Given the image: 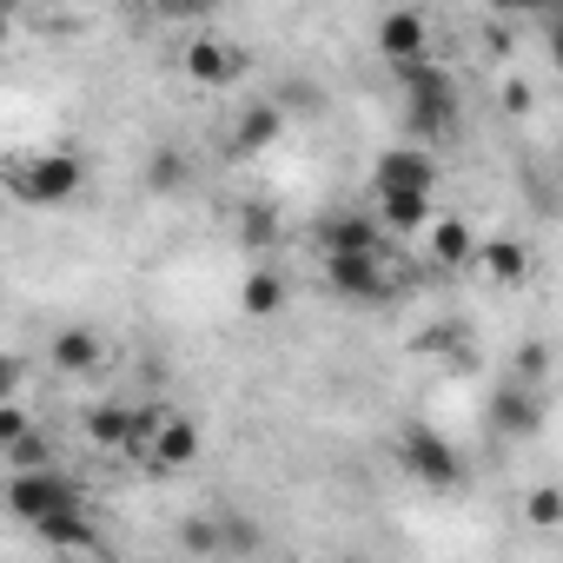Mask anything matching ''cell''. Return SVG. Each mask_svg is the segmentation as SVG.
<instances>
[{
  "instance_id": "obj_1",
  "label": "cell",
  "mask_w": 563,
  "mask_h": 563,
  "mask_svg": "<svg viewBox=\"0 0 563 563\" xmlns=\"http://www.w3.org/2000/svg\"><path fill=\"white\" fill-rule=\"evenodd\" d=\"M398 87H405V126H411V140H444L451 120H457V80L438 60H411V67H398Z\"/></svg>"
},
{
  "instance_id": "obj_2",
  "label": "cell",
  "mask_w": 563,
  "mask_h": 563,
  "mask_svg": "<svg viewBox=\"0 0 563 563\" xmlns=\"http://www.w3.org/2000/svg\"><path fill=\"white\" fill-rule=\"evenodd\" d=\"M8 510L21 517V523H47V517H67V510H87L80 504V490H74V477L67 471H54V464H21L14 477H8Z\"/></svg>"
},
{
  "instance_id": "obj_3",
  "label": "cell",
  "mask_w": 563,
  "mask_h": 563,
  "mask_svg": "<svg viewBox=\"0 0 563 563\" xmlns=\"http://www.w3.org/2000/svg\"><path fill=\"white\" fill-rule=\"evenodd\" d=\"M8 186H14L21 206H67V199H80L87 166H80L74 153H34V159H21V166L8 173Z\"/></svg>"
},
{
  "instance_id": "obj_4",
  "label": "cell",
  "mask_w": 563,
  "mask_h": 563,
  "mask_svg": "<svg viewBox=\"0 0 563 563\" xmlns=\"http://www.w3.org/2000/svg\"><path fill=\"white\" fill-rule=\"evenodd\" d=\"M398 464H405L424 490H457V484H464V457H457V444H451L444 431H431V424H405V438H398Z\"/></svg>"
},
{
  "instance_id": "obj_5",
  "label": "cell",
  "mask_w": 563,
  "mask_h": 563,
  "mask_svg": "<svg viewBox=\"0 0 563 563\" xmlns=\"http://www.w3.org/2000/svg\"><path fill=\"white\" fill-rule=\"evenodd\" d=\"M325 286L345 306H385L398 292V278H391L385 252H325Z\"/></svg>"
},
{
  "instance_id": "obj_6",
  "label": "cell",
  "mask_w": 563,
  "mask_h": 563,
  "mask_svg": "<svg viewBox=\"0 0 563 563\" xmlns=\"http://www.w3.org/2000/svg\"><path fill=\"white\" fill-rule=\"evenodd\" d=\"M199 451H206V431H199L192 418H179V411H159L153 431H146V444H140L133 457H140L146 471H192Z\"/></svg>"
},
{
  "instance_id": "obj_7",
  "label": "cell",
  "mask_w": 563,
  "mask_h": 563,
  "mask_svg": "<svg viewBox=\"0 0 563 563\" xmlns=\"http://www.w3.org/2000/svg\"><path fill=\"white\" fill-rule=\"evenodd\" d=\"M378 192H438V159L424 140H405V146H385L372 159V199Z\"/></svg>"
},
{
  "instance_id": "obj_8",
  "label": "cell",
  "mask_w": 563,
  "mask_h": 563,
  "mask_svg": "<svg viewBox=\"0 0 563 563\" xmlns=\"http://www.w3.org/2000/svg\"><path fill=\"white\" fill-rule=\"evenodd\" d=\"M490 431L504 438V444H530L537 431H543V385H523V378H510L497 398H490Z\"/></svg>"
},
{
  "instance_id": "obj_9",
  "label": "cell",
  "mask_w": 563,
  "mask_h": 563,
  "mask_svg": "<svg viewBox=\"0 0 563 563\" xmlns=\"http://www.w3.org/2000/svg\"><path fill=\"white\" fill-rule=\"evenodd\" d=\"M372 41H378V54H385L391 67H411V60H431V21H424L418 8H391V14H378V27H372Z\"/></svg>"
},
{
  "instance_id": "obj_10",
  "label": "cell",
  "mask_w": 563,
  "mask_h": 563,
  "mask_svg": "<svg viewBox=\"0 0 563 563\" xmlns=\"http://www.w3.org/2000/svg\"><path fill=\"white\" fill-rule=\"evenodd\" d=\"M179 67H186V80H192V87H232V80H239V67H245V54H239L225 34H192V41H186V54H179Z\"/></svg>"
},
{
  "instance_id": "obj_11",
  "label": "cell",
  "mask_w": 563,
  "mask_h": 563,
  "mask_svg": "<svg viewBox=\"0 0 563 563\" xmlns=\"http://www.w3.org/2000/svg\"><path fill=\"white\" fill-rule=\"evenodd\" d=\"M319 258L325 252H385V219H372V212H332V219H319Z\"/></svg>"
},
{
  "instance_id": "obj_12",
  "label": "cell",
  "mask_w": 563,
  "mask_h": 563,
  "mask_svg": "<svg viewBox=\"0 0 563 563\" xmlns=\"http://www.w3.org/2000/svg\"><path fill=\"white\" fill-rule=\"evenodd\" d=\"M477 232L464 225V219H431L424 225V258L431 265H444V272H464V265H477Z\"/></svg>"
},
{
  "instance_id": "obj_13",
  "label": "cell",
  "mask_w": 563,
  "mask_h": 563,
  "mask_svg": "<svg viewBox=\"0 0 563 563\" xmlns=\"http://www.w3.org/2000/svg\"><path fill=\"white\" fill-rule=\"evenodd\" d=\"M47 358H54V372H67V378H87V372H100V358H107V339H100L93 325H67V332H54Z\"/></svg>"
},
{
  "instance_id": "obj_14",
  "label": "cell",
  "mask_w": 563,
  "mask_h": 563,
  "mask_svg": "<svg viewBox=\"0 0 563 563\" xmlns=\"http://www.w3.org/2000/svg\"><path fill=\"white\" fill-rule=\"evenodd\" d=\"M278 133H286V107H272V100H252V107L232 120V153H239V159H252V153H265Z\"/></svg>"
},
{
  "instance_id": "obj_15",
  "label": "cell",
  "mask_w": 563,
  "mask_h": 563,
  "mask_svg": "<svg viewBox=\"0 0 563 563\" xmlns=\"http://www.w3.org/2000/svg\"><path fill=\"white\" fill-rule=\"evenodd\" d=\"M378 219L391 239H424L438 212H431V192H378Z\"/></svg>"
},
{
  "instance_id": "obj_16",
  "label": "cell",
  "mask_w": 563,
  "mask_h": 563,
  "mask_svg": "<svg viewBox=\"0 0 563 563\" xmlns=\"http://www.w3.org/2000/svg\"><path fill=\"white\" fill-rule=\"evenodd\" d=\"M87 438H93L100 451H126V457H133V444H140V411H133V405H93V411H87Z\"/></svg>"
},
{
  "instance_id": "obj_17",
  "label": "cell",
  "mask_w": 563,
  "mask_h": 563,
  "mask_svg": "<svg viewBox=\"0 0 563 563\" xmlns=\"http://www.w3.org/2000/svg\"><path fill=\"white\" fill-rule=\"evenodd\" d=\"M239 312L245 319H278V312H286V278H278L272 265H252L239 278Z\"/></svg>"
},
{
  "instance_id": "obj_18",
  "label": "cell",
  "mask_w": 563,
  "mask_h": 563,
  "mask_svg": "<svg viewBox=\"0 0 563 563\" xmlns=\"http://www.w3.org/2000/svg\"><path fill=\"white\" fill-rule=\"evenodd\" d=\"M477 265L497 278V286H523V278H530V245L497 232V239H484V245H477Z\"/></svg>"
},
{
  "instance_id": "obj_19",
  "label": "cell",
  "mask_w": 563,
  "mask_h": 563,
  "mask_svg": "<svg viewBox=\"0 0 563 563\" xmlns=\"http://www.w3.org/2000/svg\"><path fill=\"white\" fill-rule=\"evenodd\" d=\"M41 543H47V550H100V537H93V523H87L80 510L47 517V523H41Z\"/></svg>"
},
{
  "instance_id": "obj_20",
  "label": "cell",
  "mask_w": 563,
  "mask_h": 563,
  "mask_svg": "<svg viewBox=\"0 0 563 563\" xmlns=\"http://www.w3.org/2000/svg\"><path fill=\"white\" fill-rule=\"evenodd\" d=\"M272 239H278V212H272V206H258V199H252V206H239V245H245V252H265Z\"/></svg>"
},
{
  "instance_id": "obj_21",
  "label": "cell",
  "mask_w": 563,
  "mask_h": 563,
  "mask_svg": "<svg viewBox=\"0 0 563 563\" xmlns=\"http://www.w3.org/2000/svg\"><path fill=\"white\" fill-rule=\"evenodd\" d=\"M523 510H530L537 530H556V523H563V490H556V484H537V490L523 497Z\"/></svg>"
},
{
  "instance_id": "obj_22",
  "label": "cell",
  "mask_w": 563,
  "mask_h": 563,
  "mask_svg": "<svg viewBox=\"0 0 563 563\" xmlns=\"http://www.w3.org/2000/svg\"><path fill=\"white\" fill-rule=\"evenodd\" d=\"M34 431V418H27V405L21 398H8V405H0V451H8V444H21Z\"/></svg>"
},
{
  "instance_id": "obj_23",
  "label": "cell",
  "mask_w": 563,
  "mask_h": 563,
  "mask_svg": "<svg viewBox=\"0 0 563 563\" xmlns=\"http://www.w3.org/2000/svg\"><path fill=\"white\" fill-rule=\"evenodd\" d=\"M510 378H523V385H543V378H550V352H543V345H523V352L510 358Z\"/></svg>"
},
{
  "instance_id": "obj_24",
  "label": "cell",
  "mask_w": 563,
  "mask_h": 563,
  "mask_svg": "<svg viewBox=\"0 0 563 563\" xmlns=\"http://www.w3.org/2000/svg\"><path fill=\"white\" fill-rule=\"evenodd\" d=\"M146 179H153L159 192H179V186H186V159H179V153H159V159L146 166Z\"/></svg>"
},
{
  "instance_id": "obj_25",
  "label": "cell",
  "mask_w": 563,
  "mask_h": 563,
  "mask_svg": "<svg viewBox=\"0 0 563 563\" xmlns=\"http://www.w3.org/2000/svg\"><path fill=\"white\" fill-rule=\"evenodd\" d=\"M225 8V0H166V14H179V21H212Z\"/></svg>"
},
{
  "instance_id": "obj_26",
  "label": "cell",
  "mask_w": 563,
  "mask_h": 563,
  "mask_svg": "<svg viewBox=\"0 0 563 563\" xmlns=\"http://www.w3.org/2000/svg\"><path fill=\"white\" fill-rule=\"evenodd\" d=\"M504 113H510V120L530 113V87H523V80H504Z\"/></svg>"
},
{
  "instance_id": "obj_27",
  "label": "cell",
  "mask_w": 563,
  "mask_h": 563,
  "mask_svg": "<svg viewBox=\"0 0 563 563\" xmlns=\"http://www.w3.org/2000/svg\"><path fill=\"white\" fill-rule=\"evenodd\" d=\"M497 8H504V14H543L550 0H497Z\"/></svg>"
},
{
  "instance_id": "obj_28",
  "label": "cell",
  "mask_w": 563,
  "mask_h": 563,
  "mask_svg": "<svg viewBox=\"0 0 563 563\" xmlns=\"http://www.w3.org/2000/svg\"><path fill=\"white\" fill-rule=\"evenodd\" d=\"M543 41H550V67H556V74H563V21H556V27H550V34H543Z\"/></svg>"
},
{
  "instance_id": "obj_29",
  "label": "cell",
  "mask_w": 563,
  "mask_h": 563,
  "mask_svg": "<svg viewBox=\"0 0 563 563\" xmlns=\"http://www.w3.org/2000/svg\"><path fill=\"white\" fill-rule=\"evenodd\" d=\"M54 8H67V0H54Z\"/></svg>"
}]
</instances>
